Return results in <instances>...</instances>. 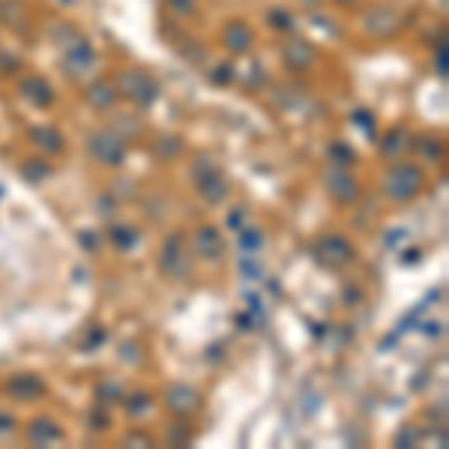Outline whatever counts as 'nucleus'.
Returning a JSON list of instances; mask_svg holds the SVG:
<instances>
[{
  "mask_svg": "<svg viewBox=\"0 0 449 449\" xmlns=\"http://www.w3.org/2000/svg\"><path fill=\"white\" fill-rule=\"evenodd\" d=\"M383 192L392 201H410L422 192V171L413 165H392L383 177Z\"/></svg>",
  "mask_w": 449,
  "mask_h": 449,
  "instance_id": "f257e3e1",
  "label": "nucleus"
},
{
  "mask_svg": "<svg viewBox=\"0 0 449 449\" xmlns=\"http://www.w3.org/2000/svg\"><path fill=\"white\" fill-rule=\"evenodd\" d=\"M314 258H318L321 264H327V267H345V264L354 260V249H350L347 240L329 233V237H321L318 242H314Z\"/></svg>",
  "mask_w": 449,
  "mask_h": 449,
  "instance_id": "f03ea898",
  "label": "nucleus"
},
{
  "mask_svg": "<svg viewBox=\"0 0 449 449\" xmlns=\"http://www.w3.org/2000/svg\"><path fill=\"white\" fill-rule=\"evenodd\" d=\"M90 156L96 162H102V165H120L126 156V147L114 132H96L90 138Z\"/></svg>",
  "mask_w": 449,
  "mask_h": 449,
  "instance_id": "7ed1b4c3",
  "label": "nucleus"
},
{
  "mask_svg": "<svg viewBox=\"0 0 449 449\" xmlns=\"http://www.w3.org/2000/svg\"><path fill=\"white\" fill-rule=\"evenodd\" d=\"M192 269V260L183 251V237H171L162 249V273L168 278H186Z\"/></svg>",
  "mask_w": 449,
  "mask_h": 449,
  "instance_id": "20e7f679",
  "label": "nucleus"
},
{
  "mask_svg": "<svg viewBox=\"0 0 449 449\" xmlns=\"http://www.w3.org/2000/svg\"><path fill=\"white\" fill-rule=\"evenodd\" d=\"M6 392L12 395L15 401H33L39 399V395H45V381L39 374H12L6 381Z\"/></svg>",
  "mask_w": 449,
  "mask_h": 449,
  "instance_id": "39448f33",
  "label": "nucleus"
},
{
  "mask_svg": "<svg viewBox=\"0 0 449 449\" xmlns=\"http://www.w3.org/2000/svg\"><path fill=\"white\" fill-rule=\"evenodd\" d=\"M165 404L177 413V417H189V413H195L198 408H201V392H198L195 386L177 383V386H171V390H168Z\"/></svg>",
  "mask_w": 449,
  "mask_h": 449,
  "instance_id": "423d86ee",
  "label": "nucleus"
},
{
  "mask_svg": "<svg viewBox=\"0 0 449 449\" xmlns=\"http://www.w3.org/2000/svg\"><path fill=\"white\" fill-rule=\"evenodd\" d=\"M192 246H195V255L204 258V260H219L224 255L222 233L216 228H198L195 237H192Z\"/></svg>",
  "mask_w": 449,
  "mask_h": 449,
  "instance_id": "0eeeda50",
  "label": "nucleus"
},
{
  "mask_svg": "<svg viewBox=\"0 0 449 449\" xmlns=\"http://www.w3.org/2000/svg\"><path fill=\"white\" fill-rule=\"evenodd\" d=\"M327 192L336 198L338 204H350L356 198L359 186H356V180L350 177L345 168H336V171H329V174H327Z\"/></svg>",
  "mask_w": 449,
  "mask_h": 449,
  "instance_id": "6e6552de",
  "label": "nucleus"
},
{
  "mask_svg": "<svg viewBox=\"0 0 449 449\" xmlns=\"http://www.w3.org/2000/svg\"><path fill=\"white\" fill-rule=\"evenodd\" d=\"M123 90H126V96L135 99L138 105H150L153 96H156V84H153V78H147L144 72H126Z\"/></svg>",
  "mask_w": 449,
  "mask_h": 449,
  "instance_id": "1a4fd4ad",
  "label": "nucleus"
},
{
  "mask_svg": "<svg viewBox=\"0 0 449 449\" xmlns=\"http://www.w3.org/2000/svg\"><path fill=\"white\" fill-rule=\"evenodd\" d=\"M198 192H201L207 201L216 204V201H224V198H228V186H224L222 174L213 165H204L201 174H198Z\"/></svg>",
  "mask_w": 449,
  "mask_h": 449,
  "instance_id": "9d476101",
  "label": "nucleus"
},
{
  "mask_svg": "<svg viewBox=\"0 0 449 449\" xmlns=\"http://www.w3.org/2000/svg\"><path fill=\"white\" fill-rule=\"evenodd\" d=\"M27 437H30V443H36V446H48V443H54V440H60L63 437V431L54 426V419H36V422H30V431H27Z\"/></svg>",
  "mask_w": 449,
  "mask_h": 449,
  "instance_id": "9b49d317",
  "label": "nucleus"
},
{
  "mask_svg": "<svg viewBox=\"0 0 449 449\" xmlns=\"http://www.w3.org/2000/svg\"><path fill=\"white\" fill-rule=\"evenodd\" d=\"M228 36H231L228 45H231L233 51H246L249 42H251V33H249L242 24H231V27H228Z\"/></svg>",
  "mask_w": 449,
  "mask_h": 449,
  "instance_id": "f8f14e48",
  "label": "nucleus"
},
{
  "mask_svg": "<svg viewBox=\"0 0 449 449\" xmlns=\"http://www.w3.org/2000/svg\"><path fill=\"white\" fill-rule=\"evenodd\" d=\"M90 102L99 105V108H108L114 102V93L108 90V84H96L93 90H90Z\"/></svg>",
  "mask_w": 449,
  "mask_h": 449,
  "instance_id": "ddd939ff",
  "label": "nucleus"
},
{
  "mask_svg": "<svg viewBox=\"0 0 449 449\" xmlns=\"http://www.w3.org/2000/svg\"><path fill=\"white\" fill-rule=\"evenodd\" d=\"M48 135H51V129H36V132H33V141L42 144V147H48V150H63L60 135L54 132V138H48Z\"/></svg>",
  "mask_w": 449,
  "mask_h": 449,
  "instance_id": "4468645a",
  "label": "nucleus"
},
{
  "mask_svg": "<svg viewBox=\"0 0 449 449\" xmlns=\"http://www.w3.org/2000/svg\"><path fill=\"white\" fill-rule=\"evenodd\" d=\"M410 144V138H404V132H392V144L383 141V153H390V156H399L404 153V147Z\"/></svg>",
  "mask_w": 449,
  "mask_h": 449,
  "instance_id": "2eb2a0df",
  "label": "nucleus"
},
{
  "mask_svg": "<svg viewBox=\"0 0 449 449\" xmlns=\"http://www.w3.org/2000/svg\"><path fill=\"white\" fill-rule=\"evenodd\" d=\"M111 237H114V242H117V246H132V242H135V233H132V228H126V237H123V233H120V228H114L111 231Z\"/></svg>",
  "mask_w": 449,
  "mask_h": 449,
  "instance_id": "dca6fc26",
  "label": "nucleus"
},
{
  "mask_svg": "<svg viewBox=\"0 0 449 449\" xmlns=\"http://www.w3.org/2000/svg\"><path fill=\"white\" fill-rule=\"evenodd\" d=\"M126 443H144V446H153V440L147 434H141V431H132V434H126Z\"/></svg>",
  "mask_w": 449,
  "mask_h": 449,
  "instance_id": "f3484780",
  "label": "nucleus"
},
{
  "mask_svg": "<svg viewBox=\"0 0 449 449\" xmlns=\"http://www.w3.org/2000/svg\"><path fill=\"white\" fill-rule=\"evenodd\" d=\"M171 3H174L177 9H186V12L192 9V0H171Z\"/></svg>",
  "mask_w": 449,
  "mask_h": 449,
  "instance_id": "a211bd4d",
  "label": "nucleus"
},
{
  "mask_svg": "<svg viewBox=\"0 0 449 449\" xmlns=\"http://www.w3.org/2000/svg\"><path fill=\"white\" fill-rule=\"evenodd\" d=\"M9 431V428H12V417H0V431Z\"/></svg>",
  "mask_w": 449,
  "mask_h": 449,
  "instance_id": "6ab92c4d",
  "label": "nucleus"
},
{
  "mask_svg": "<svg viewBox=\"0 0 449 449\" xmlns=\"http://www.w3.org/2000/svg\"><path fill=\"white\" fill-rule=\"evenodd\" d=\"M341 3H356V0H341Z\"/></svg>",
  "mask_w": 449,
  "mask_h": 449,
  "instance_id": "aec40b11",
  "label": "nucleus"
}]
</instances>
